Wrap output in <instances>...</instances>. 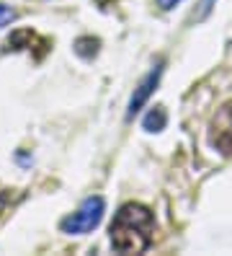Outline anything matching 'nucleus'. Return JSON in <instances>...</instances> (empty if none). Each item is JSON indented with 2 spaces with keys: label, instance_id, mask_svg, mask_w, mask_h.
Listing matches in <instances>:
<instances>
[{
  "label": "nucleus",
  "instance_id": "obj_4",
  "mask_svg": "<svg viewBox=\"0 0 232 256\" xmlns=\"http://www.w3.org/2000/svg\"><path fill=\"white\" fill-rule=\"evenodd\" d=\"M160 75H163V62H158L155 65V70H150L145 78H142V83H139L137 88H134V96L129 98V109H127V116H134L139 109L147 104V98L152 96V91L158 88V83H160Z\"/></svg>",
  "mask_w": 232,
  "mask_h": 256
},
{
  "label": "nucleus",
  "instance_id": "obj_5",
  "mask_svg": "<svg viewBox=\"0 0 232 256\" xmlns=\"http://www.w3.org/2000/svg\"><path fill=\"white\" fill-rule=\"evenodd\" d=\"M165 124H168V112H165L163 106L150 109V112H147V116L142 119V127H145L147 132H163V130H165Z\"/></svg>",
  "mask_w": 232,
  "mask_h": 256
},
{
  "label": "nucleus",
  "instance_id": "obj_9",
  "mask_svg": "<svg viewBox=\"0 0 232 256\" xmlns=\"http://www.w3.org/2000/svg\"><path fill=\"white\" fill-rule=\"evenodd\" d=\"M181 3V0H158V6L163 8V10H170V8H176Z\"/></svg>",
  "mask_w": 232,
  "mask_h": 256
},
{
  "label": "nucleus",
  "instance_id": "obj_6",
  "mask_svg": "<svg viewBox=\"0 0 232 256\" xmlns=\"http://www.w3.org/2000/svg\"><path fill=\"white\" fill-rule=\"evenodd\" d=\"M75 52L80 54V57H85V60H90L93 54L98 52V39H90V36L77 39V44H75Z\"/></svg>",
  "mask_w": 232,
  "mask_h": 256
},
{
  "label": "nucleus",
  "instance_id": "obj_2",
  "mask_svg": "<svg viewBox=\"0 0 232 256\" xmlns=\"http://www.w3.org/2000/svg\"><path fill=\"white\" fill-rule=\"evenodd\" d=\"M103 212H106L103 197H88V200H83V204L72 215H67L59 222V228H62V233H70V236L90 233L93 228H98V222L103 220Z\"/></svg>",
  "mask_w": 232,
  "mask_h": 256
},
{
  "label": "nucleus",
  "instance_id": "obj_1",
  "mask_svg": "<svg viewBox=\"0 0 232 256\" xmlns=\"http://www.w3.org/2000/svg\"><path fill=\"white\" fill-rule=\"evenodd\" d=\"M155 218L145 204L129 202L119 207L111 222V246L119 254H145L152 246Z\"/></svg>",
  "mask_w": 232,
  "mask_h": 256
},
{
  "label": "nucleus",
  "instance_id": "obj_10",
  "mask_svg": "<svg viewBox=\"0 0 232 256\" xmlns=\"http://www.w3.org/2000/svg\"><path fill=\"white\" fill-rule=\"evenodd\" d=\"M3 204H5V200H3V197H0V212H3Z\"/></svg>",
  "mask_w": 232,
  "mask_h": 256
},
{
  "label": "nucleus",
  "instance_id": "obj_7",
  "mask_svg": "<svg viewBox=\"0 0 232 256\" xmlns=\"http://www.w3.org/2000/svg\"><path fill=\"white\" fill-rule=\"evenodd\" d=\"M214 3H217V0H201V3H199V10H196V18H199V21L207 18L209 13H212V8H214Z\"/></svg>",
  "mask_w": 232,
  "mask_h": 256
},
{
  "label": "nucleus",
  "instance_id": "obj_3",
  "mask_svg": "<svg viewBox=\"0 0 232 256\" xmlns=\"http://www.w3.org/2000/svg\"><path fill=\"white\" fill-rule=\"evenodd\" d=\"M209 142L222 156H232V101H227L214 114L212 124H209Z\"/></svg>",
  "mask_w": 232,
  "mask_h": 256
},
{
  "label": "nucleus",
  "instance_id": "obj_8",
  "mask_svg": "<svg viewBox=\"0 0 232 256\" xmlns=\"http://www.w3.org/2000/svg\"><path fill=\"white\" fill-rule=\"evenodd\" d=\"M15 18V10L13 8H8V6H3V3H0V28H3L5 24H10Z\"/></svg>",
  "mask_w": 232,
  "mask_h": 256
}]
</instances>
